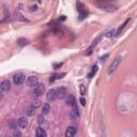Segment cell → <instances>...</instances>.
Wrapping results in <instances>:
<instances>
[{"mask_svg":"<svg viewBox=\"0 0 137 137\" xmlns=\"http://www.w3.org/2000/svg\"><path fill=\"white\" fill-rule=\"evenodd\" d=\"M79 117V109L74 106V108L70 111V118L71 119H77Z\"/></svg>","mask_w":137,"mask_h":137,"instance_id":"13","label":"cell"},{"mask_svg":"<svg viewBox=\"0 0 137 137\" xmlns=\"http://www.w3.org/2000/svg\"><path fill=\"white\" fill-rule=\"evenodd\" d=\"M38 122H39V124H43V123L45 122V119H44V116H43V114L41 115V116H39V117H38Z\"/></svg>","mask_w":137,"mask_h":137,"instance_id":"20","label":"cell"},{"mask_svg":"<svg viewBox=\"0 0 137 137\" xmlns=\"http://www.w3.org/2000/svg\"><path fill=\"white\" fill-rule=\"evenodd\" d=\"M77 10H78V13H79V17L80 19L85 18V17L88 15V12H87V9L85 8V5L82 4L81 2H77Z\"/></svg>","mask_w":137,"mask_h":137,"instance_id":"4","label":"cell"},{"mask_svg":"<svg viewBox=\"0 0 137 137\" xmlns=\"http://www.w3.org/2000/svg\"><path fill=\"white\" fill-rule=\"evenodd\" d=\"M26 79V76L23 73H17L13 76V82L15 85H22Z\"/></svg>","mask_w":137,"mask_h":137,"instance_id":"5","label":"cell"},{"mask_svg":"<svg viewBox=\"0 0 137 137\" xmlns=\"http://www.w3.org/2000/svg\"><path fill=\"white\" fill-rule=\"evenodd\" d=\"M99 7L107 12H114L117 10V7L114 4H111V2H99Z\"/></svg>","mask_w":137,"mask_h":137,"instance_id":"2","label":"cell"},{"mask_svg":"<svg viewBox=\"0 0 137 137\" xmlns=\"http://www.w3.org/2000/svg\"><path fill=\"white\" fill-rule=\"evenodd\" d=\"M0 90H1V88H0ZM0 98H1V91H0Z\"/></svg>","mask_w":137,"mask_h":137,"instance_id":"28","label":"cell"},{"mask_svg":"<svg viewBox=\"0 0 137 137\" xmlns=\"http://www.w3.org/2000/svg\"><path fill=\"white\" fill-rule=\"evenodd\" d=\"M26 114H27V116H29V117H32V116H34V114H35V107L34 106H29L28 108H27V110H26Z\"/></svg>","mask_w":137,"mask_h":137,"instance_id":"15","label":"cell"},{"mask_svg":"<svg viewBox=\"0 0 137 137\" xmlns=\"http://www.w3.org/2000/svg\"><path fill=\"white\" fill-rule=\"evenodd\" d=\"M37 1H39V2H40V0H37Z\"/></svg>","mask_w":137,"mask_h":137,"instance_id":"29","label":"cell"},{"mask_svg":"<svg viewBox=\"0 0 137 137\" xmlns=\"http://www.w3.org/2000/svg\"><path fill=\"white\" fill-rule=\"evenodd\" d=\"M35 135H37V137H45L47 134H46V131L43 129V128H38L37 131H35Z\"/></svg>","mask_w":137,"mask_h":137,"instance_id":"14","label":"cell"},{"mask_svg":"<svg viewBox=\"0 0 137 137\" xmlns=\"http://www.w3.org/2000/svg\"><path fill=\"white\" fill-rule=\"evenodd\" d=\"M17 44H18L19 46H26L29 44V41L27 39H24V38H20L17 40Z\"/></svg>","mask_w":137,"mask_h":137,"instance_id":"17","label":"cell"},{"mask_svg":"<svg viewBox=\"0 0 137 137\" xmlns=\"http://www.w3.org/2000/svg\"><path fill=\"white\" fill-rule=\"evenodd\" d=\"M80 94H81V97H84L86 94V86H84V85H80Z\"/></svg>","mask_w":137,"mask_h":137,"instance_id":"22","label":"cell"},{"mask_svg":"<svg viewBox=\"0 0 137 137\" xmlns=\"http://www.w3.org/2000/svg\"><path fill=\"white\" fill-rule=\"evenodd\" d=\"M107 58H108V54H106V55H104L102 58L100 59V60H101V62H104V61H106V59H107Z\"/></svg>","mask_w":137,"mask_h":137,"instance_id":"25","label":"cell"},{"mask_svg":"<svg viewBox=\"0 0 137 137\" xmlns=\"http://www.w3.org/2000/svg\"><path fill=\"white\" fill-rule=\"evenodd\" d=\"M49 111H50V106H49V104H44L43 107H42V114H43V115H47Z\"/></svg>","mask_w":137,"mask_h":137,"instance_id":"18","label":"cell"},{"mask_svg":"<svg viewBox=\"0 0 137 137\" xmlns=\"http://www.w3.org/2000/svg\"><path fill=\"white\" fill-rule=\"evenodd\" d=\"M56 92H57V99H64L67 97V90H65V88L63 87H60V88H57L56 89Z\"/></svg>","mask_w":137,"mask_h":137,"instance_id":"7","label":"cell"},{"mask_svg":"<svg viewBox=\"0 0 137 137\" xmlns=\"http://www.w3.org/2000/svg\"><path fill=\"white\" fill-rule=\"evenodd\" d=\"M47 100L48 101H55L57 100V92H56V89H50V90H48V92H47Z\"/></svg>","mask_w":137,"mask_h":137,"instance_id":"8","label":"cell"},{"mask_svg":"<svg viewBox=\"0 0 137 137\" xmlns=\"http://www.w3.org/2000/svg\"><path fill=\"white\" fill-rule=\"evenodd\" d=\"M17 124H18V127L19 129H26L27 125H28V120H27V118L26 117H20L18 119V121H17Z\"/></svg>","mask_w":137,"mask_h":137,"instance_id":"9","label":"cell"},{"mask_svg":"<svg viewBox=\"0 0 137 137\" xmlns=\"http://www.w3.org/2000/svg\"><path fill=\"white\" fill-rule=\"evenodd\" d=\"M0 88H1V90L2 91H9L10 89H11V84H10V81L9 80H3L1 84H0Z\"/></svg>","mask_w":137,"mask_h":137,"instance_id":"12","label":"cell"},{"mask_svg":"<svg viewBox=\"0 0 137 137\" xmlns=\"http://www.w3.org/2000/svg\"><path fill=\"white\" fill-rule=\"evenodd\" d=\"M115 33H116L115 30H111V31H108L107 33H104V34L106 35L107 38H111V37H114V35H115Z\"/></svg>","mask_w":137,"mask_h":137,"instance_id":"21","label":"cell"},{"mask_svg":"<svg viewBox=\"0 0 137 137\" xmlns=\"http://www.w3.org/2000/svg\"><path fill=\"white\" fill-rule=\"evenodd\" d=\"M65 103H67L68 106L74 107L76 105V100H75V98L73 97V95L70 94V95H68V97H67V99H65Z\"/></svg>","mask_w":137,"mask_h":137,"instance_id":"11","label":"cell"},{"mask_svg":"<svg viewBox=\"0 0 137 137\" xmlns=\"http://www.w3.org/2000/svg\"><path fill=\"white\" fill-rule=\"evenodd\" d=\"M61 76H64V73H62V74H54L50 77V81H54L55 79H58V78H61Z\"/></svg>","mask_w":137,"mask_h":137,"instance_id":"19","label":"cell"},{"mask_svg":"<svg viewBox=\"0 0 137 137\" xmlns=\"http://www.w3.org/2000/svg\"><path fill=\"white\" fill-rule=\"evenodd\" d=\"M14 136H22V133L18 132V131H14V133H13Z\"/></svg>","mask_w":137,"mask_h":137,"instance_id":"26","label":"cell"},{"mask_svg":"<svg viewBox=\"0 0 137 137\" xmlns=\"http://www.w3.org/2000/svg\"><path fill=\"white\" fill-rule=\"evenodd\" d=\"M120 61H121V57L120 56H117L114 60H112V62H111V64L109 65V68H108V71H107V73H108V75H110V74H112L116 71V69L118 68V65H119V63H120Z\"/></svg>","mask_w":137,"mask_h":137,"instance_id":"1","label":"cell"},{"mask_svg":"<svg viewBox=\"0 0 137 137\" xmlns=\"http://www.w3.org/2000/svg\"><path fill=\"white\" fill-rule=\"evenodd\" d=\"M77 133V129L75 127H69L65 131V136L67 137H73Z\"/></svg>","mask_w":137,"mask_h":137,"instance_id":"10","label":"cell"},{"mask_svg":"<svg viewBox=\"0 0 137 137\" xmlns=\"http://www.w3.org/2000/svg\"><path fill=\"white\" fill-rule=\"evenodd\" d=\"M79 102H80V104H81L82 106H85V105H86V100H85L84 97H81V98L79 99Z\"/></svg>","mask_w":137,"mask_h":137,"instance_id":"24","label":"cell"},{"mask_svg":"<svg viewBox=\"0 0 137 137\" xmlns=\"http://www.w3.org/2000/svg\"><path fill=\"white\" fill-rule=\"evenodd\" d=\"M30 9H31V11H35V10L38 9V7H35V5H34V7H31Z\"/></svg>","mask_w":137,"mask_h":137,"instance_id":"27","label":"cell"},{"mask_svg":"<svg viewBox=\"0 0 137 137\" xmlns=\"http://www.w3.org/2000/svg\"><path fill=\"white\" fill-rule=\"evenodd\" d=\"M40 104H41L40 101H39V100H35L34 102H33V104H32V106H34L35 108H37V107H39V106H40Z\"/></svg>","mask_w":137,"mask_h":137,"instance_id":"23","label":"cell"},{"mask_svg":"<svg viewBox=\"0 0 137 137\" xmlns=\"http://www.w3.org/2000/svg\"><path fill=\"white\" fill-rule=\"evenodd\" d=\"M97 72H98V65H93L91 71H90V73L88 74V78H92V77L97 74Z\"/></svg>","mask_w":137,"mask_h":137,"instance_id":"16","label":"cell"},{"mask_svg":"<svg viewBox=\"0 0 137 137\" xmlns=\"http://www.w3.org/2000/svg\"><path fill=\"white\" fill-rule=\"evenodd\" d=\"M39 84V78L37 76H29L28 78H27V85L29 87H35Z\"/></svg>","mask_w":137,"mask_h":137,"instance_id":"6","label":"cell"},{"mask_svg":"<svg viewBox=\"0 0 137 137\" xmlns=\"http://www.w3.org/2000/svg\"><path fill=\"white\" fill-rule=\"evenodd\" d=\"M33 88H34L33 89V95L34 97H37V98L41 97V95H42L44 93V91H45V86L43 84H38Z\"/></svg>","mask_w":137,"mask_h":137,"instance_id":"3","label":"cell"}]
</instances>
